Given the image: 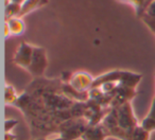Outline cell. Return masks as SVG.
Returning <instances> with one entry per match:
<instances>
[{
  "label": "cell",
  "instance_id": "1",
  "mask_svg": "<svg viewBox=\"0 0 155 140\" xmlns=\"http://www.w3.org/2000/svg\"><path fill=\"white\" fill-rule=\"evenodd\" d=\"M141 74L139 73L122 71V70H114V71L106 72V73L101 74L98 78H96L91 88L99 87L104 83H115L119 86H127L135 89L138 83L141 81Z\"/></svg>",
  "mask_w": 155,
  "mask_h": 140
},
{
  "label": "cell",
  "instance_id": "2",
  "mask_svg": "<svg viewBox=\"0 0 155 140\" xmlns=\"http://www.w3.org/2000/svg\"><path fill=\"white\" fill-rule=\"evenodd\" d=\"M88 125V121L84 118H69L61 123L58 133L66 140H75L81 138Z\"/></svg>",
  "mask_w": 155,
  "mask_h": 140
},
{
  "label": "cell",
  "instance_id": "3",
  "mask_svg": "<svg viewBox=\"0 0 155 140\" xmlns=\"http://www.w3.org/2000/svg\"><path fill=\"white\" fill-rule=\"evenodd\" d=\"M117 110V118H118V124L123 132L132 137L135 127L138 125L137 119L134 116L133 107L131 102H125L121 105L115 107Z\"/></svg>",
  "mask_w": 155,
  "mask_h": 140
},
{
  "label": "cell",
  "instance_id": "4",
  "mask_svg": "<svg viewBox=\"0 0 155 140\" xmlns=\"http://www.w3.org/2000/svg\"><path fill=\"white\" fill-rule=\"evenodd\" d=\"M100 124L103 126L104 131L107 134V137H114L120 140H131V137L119 126L116 108H112Z\"/></svg>",
  "mask_w": 155,
  "mask_h": 140
},
{
  "label": "cell",
  "instance_id": "5",
  "mask_svg": "<svg viewBox=\"0 0 155 140\" xmlns=\"http://www.w3.org/2000/svg\"><path fill=\"white\" fill-rule=\"evenodd\" d=\"M48 66L47 53L46 50L41 47H35L33 51L32 60H31L30 67L28 68V71L35 78H41L45 73Z\"/></svg>",
  "mask_w": 155,
  "mask_h": 140
},
{
  "label": "cell",
  "instance_id": "6",
  "mask_svg": "<svg viewBox=\"0 0 155 140\" xmlns=\"http://www.w3.org/2000/svg\"><path fill=\"white\" fill-rule=\"evenodd\" d=\"M33 51H34V46L28 43H21L18 47L15 55H14V63L17 66L28 70V68L30 67L31 60H32Z\"/></svg>",
  "mask_w": 155,
  "mask_h": 140
},
{
  "label": "cell",
  "instance_id": "7",
  "mask_svg": "<svg viewBox=\"0 0 155 140\" xmlns=\"http://www.w3.org/2000/svg\"><path fill=\"white\" fill-rule=\"evenodd\" d=\"M94 81H95V79L89 73L80 71L72 74L70 81H69V84L81 93H88L93 87Z\"/></svg>",
  "mask_w": 155,
  "mask_h": 140
},
{
  "label": "cell",
  "instance_id": "8",
  "mask_svg": "<svg viewBox=\"0 0 155 140\" xmlns=\"http://www.w3.org/2000/svg\"><path fill=\"white\" fill-rule=\"evenodd\" d=\"M107 138V134L104 131L101 124L88 125L83 135L81 136V140H105Z\"/></svg>",
  "mask_w": 155,
  "mask_h": 140
},
{
  "label": "cell",
  "instance_id": "9",
  "mask_svg": "<svg viewBox=\"0 0 155 140\" xmlns=\"http://www.w3.org/2000/svg\"><path fill=\"white\" fill-rule=\"evenodd\" d=\"M7 26L9 28L10 35H13V36H19L22 35L26 30V26H25V22L22 21V19L20 17H15L12 18V19L8 20Z\"/></svg>",
  "mask_w": 155,
  "mask_h": 140
},
{
  "label": "cell",
  "instance_id": "10",
  "mask_svg": "<svg viewBox=\"0 0 155 140\" xmlns=\"http://www.w3.org/2000/svg\"><path fill=\"white\" fill-rule=\"evenodd\" d=\"M140 125H141L144 129L150 132V133L155 131V96H154V98H153L150 110H149L148 115L144 117L143 120L140 122Z\"/></svg>",
  "mask_w": 155,
  "mask_h": 140
},
{
  "label": "cell",
  "instance_id": "11",
  "mask_svg": "<svg viewBox=\"0 0 155 140\" xmlns=\"http://www.w3.org/2000/svg\"><path fill=\"white\" fill-rule=\"evenodd\" d=\"M47 3H48V0H26L21 5V11H20L19 17L21 18L26 14L31 13L32 11L47 5Z\"/></svg>",
  "mask_w": 155,
  "mask_h": 140
},
{
  "label": "cell",
  "instance_id": "12",
  "mask_svg": "<svg viewBox=\"0 0 155 140\" xmlns=\"http://www.w3.org/2000/svg\"><path fill=\"white\" fill-rule=\"evenodd\" d=\"M20 11H21V5L10 1L9 5H5V20L8 21L12 18L19 17Z\"/></svg>",
  "mask_w": 155,
  "mask_h": 140
},
{
  "label": "cell",
  "instance_id": "13",
  "mask_svg": "<svg viewBox=\"0 0 155 140\" xmlns=\"http://www.w3.org/2000/svg\"><path fill=\"white\" fill-rule=\"evenodd\" d=\"M5 103L9 104V105H15L16 102L18 100L17 93H16V90L14 89L13 86L7 84L5 87Z\"/></svg>",
  "mask_w": 155,
  "mask_h": 140
},
{
  "label": "cell",
  "instance_id": "14",
  "mask_svg": "<svg viewBox=\"0 0 155 140\" xmlns=\"http://www.w3.org/2000/svg\"><path fill=\"white\" fill-rule=\"evenodd\" d=\"M150 132L144 129L140 124H138L132 134L131 140H150Z\"/></svg>",
  "mask_w": 155,
  "mask_h": 140
},
{
  "label": "cell",
  "instance_id": "15",
  "mask_svg": "<svg viewBox=\"0 0 155 140\" xmlns=\"http://www.w3.org/2000/svg\"><path fill=\"white\" fill-rule=\"evenodd\" d=\"M127 2H130L134 8H135V12L137 17L141 18L143 16L144 12V0H127Z\"/></svg>",
  "mask_w": 155,
  "mask_h": 140
},
{
  "label": "cell",
  "instance_id": "16",
  "mask_svg": "<svg viewBox=\"0 0 155 140\" xmlns=\"http://www.w3.org/2000/svg\"><path fill=\"white\" fill-rule=\"evenodd\" d=\"M17 124H18V120H16V119H13V118L7 119V120L5 121V133H11V132L14 129V127H15Z\"/></svg>",
  "mask_w": 155,
  "mask_h": 140
},
{
  "label": "cell",
  "instance_id": "17",
  "mask_svg": "<svg viewBox=\"0 0 155 140\" xmlns=\"http://www.w3.org/2000/svg\"><path fill=\"white\" fill-rule=\"evenodd\" d=\"M146 13L148 14V15L152 16V17H155V1L148 8V10H147ZM146 13H144V14H146Z\"/></svg>",
  "mask_w": 155,
  "mask_h": 140
},
{
  "label": "cell",
  "instance_id": "18",
  "mask_svg": "<svg viewBox=\"0 0 155 140\" xmlns=\"http://www.w3.org/2000/svg\"><path fill=\"white\" fill-rule=\"evenodd\" d=\"M17 137L15 135H13L12 133H5V140H16Z\"/></svg>",
  "mask_w": 155,
  "mask_h": 140
},
{
  "label": "cell",
  "instance_id": "19",
  "mask_svg": "<svg viewBox=\"0 0 155 140\" xmlns=\"http://www.w3.org/2000/svg\"><path fill=\"white\" fill-rule=\"evenodd\" d=\"M154 1H155V0H144V12H147L148 8L150 7V5H152Z\"/></svg>",
  "mask_w": 155,
  "mask_h": 140
},
{
  "label": "cell",
  "instance_id": "20",
  "mask_svg": "<svg viewBox=\"0 0 155 140\" xmlns=\"http://www.w3.org/2000/svg\"><path fill=\"white\" fill-rule=\"evenodd\" d=\"M10 1H11V2L17 3V5H21L22 3H24L25 1H26V0H10Z\"/></svg>",
  "mask_w": 155,
  "mask_h": 140
},
{
  "label": "cell",
  "instance_id": "21",
  "mask_svg": "<svg viewBox=\"0 0 155 140\" xmlns=\"http://www.w3.org/2000/svg\"><path fill=\"white\" fill-rule=\"evenodd\" d=\"M47 140H66L65 138L61 137V136H58V137H55V138H52V139H47Z\"/></svg>",
  "mask_w": 155,
  "mask_h": 140
},
{
  "label": "cell",
  "instance_id": "22",
  "mask_svg": "<svg viewBox=\"0 0 155 140\" xmlns=\"http://www.w3.org/2000/svg\"><path fill=\"white\" fill-rule=\"evenodd\" d=\"M30 140H47L46 138H43V137H37V138H32Z\"/></svg>",
  "mask_w": 155,
  "mask_h": 140
},
{
  "label": "cell",
  "instance_id": "23",
  "mask_svg": "<svg viewBox=\"0 0 155 140\" xmlns=\"http://www.w3.org/2000/svg\"><path fill=\"white\" fill-rule=\"evenodd\" d=\"M120 1H125V2H127V0H120Z\"/></svg>",
  "mask_w": 155,
  "mask_h": 140
}]
</instances>
